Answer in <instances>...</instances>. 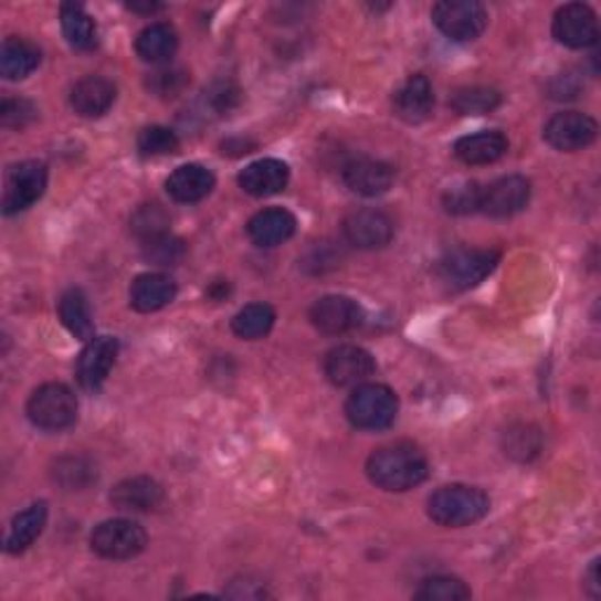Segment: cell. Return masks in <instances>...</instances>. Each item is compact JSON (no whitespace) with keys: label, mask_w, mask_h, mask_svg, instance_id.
<instances>
[{"label":"cell","mask_w":601,"mask_h":601,"mask_svg":"<svg viewBox=\"0 0 601 601\" xmlns=\"http://www.w3.org/2000/svg\"><path fill=\"white\" fill-rule=\"evenodd\" d=\"M430 465L417 444L398 442L376 449L367 461V477L383 492L404 494L428 479Z\"/></svg>","instance_id":"6da1fadb"},{"label":"cell","mask_w":601,"mask_h":601,"mask_svg":"<svg viewBox=\"0 0 601 601\" xmlns=\"http://www.w3.org/2000/svg\"><path fill=\"white\" fill-rule=\"evenodd\" d=\"M492 500L477 486L446 484L428 498V517L444 529H463L488 515Z\"/></svg>","instance_id":"7a4b0ae2"},{"label":"cell","mask_w":601,"mask_h":601,"mask_svg":"<svg viewBox=\"0 0 601 601\" xmlns=\"http://www.w3.org/2000/svg\"><path fill=\"white\" fill-rule=\"evenodd\" d=\"M398 394L381 383L357 386L346 402L348 421L360 430H386L398 419Z\"/></svg>","instance_id":"3957f363"},{"label":"cell","mask_w":601,"mask_h":601,"mask_svg":"<svg viewBox=\"0 0 601 601\" xmlns=\"http://www.w3.org/2000/svg\"><path fill=\"white\" fill-rule=\"evenodd\" d=\"M29 421L45 432L66 430L78 419V400L64 383H45L35 388L27 402Z\"/></svg>","instance_id":"277c9868"},{"label":"cell","mask_w":601,"mask_h":601,"mask_svg":"<svg viewBox=\"0 0 601 601\" xmlns=\"http://www.w3.org/2000/svg\"><path fill=\"white\" fill-rule=\"evenodd\" d=\"M435 24L449 41L470 43L477 41L488 24V12L475 0H442L430 12Z\"/></svg>","instance_id":"5b68a950"},{"label":"cell","mask_w":601,"mask_h":601,"mask_svg":"<svg viewBox=\"0 0 601 601\" xmlns=\"http://www.w3.org/2000/svg\"><path fill=\"white\" fill-rule=\"evenodd\" d=\"M500 261V252L496 250H454L440 261V277L446 282L451 289H473L479 282H484L492 275Z\"/></svg>","instance_id":"8992f818"},{"label":"cell","mask_w":601,"mask_h":601,"mask_svg":"<svg viewBox=\"0 0 601 601\" xmlns=\"http://www.w3.org/2000/svg\"><path fill=\"white\" fill-rule=\"evenodd\" d=\"M146 542H148L146 531L131 519L102 521L89 538L92 552L113 561H125L141 555L146 550Z\"/></svg>","instance_id":"52a82bcc"},{"label":"cell","mask_w":601,"mask_h":601,"mask_svg":"<svg viewBox=\"0 0 601 601\" xmlns=\"http://www.w3.org/2000/svg\"><path fill=\"white\" fill-rule=\"evenodd\" d=\"M48 188V167L38 160L17 162L6 175L3 214L12 217L29 210L31 204L43 198Z\"/></svg>","instance_id":"ba28073f"},{"label":"cell","mask_w":601,"mask_h":601,"mask_svg":"<svg viewBox=\"0 0 601 601\" xmlns=\"http://www.w3.org/2000/svg\"><path fill=\"white\" fill-rule=\"evenodd\" d=\"M599 125L588 113L561 110L548 120L542 129V139L561 154H576L594 144Z\"/></svg>","instance_id":"9c48e42d"},{"label":"cell","mask_w":601,"mask_h":601,"mask_svg":"<svg viewBox=\"0 0 601 601\" xmlns=\"http://www.w3.org/2000/svg\"><path fill=\"white\" fill-rule=\"evenodd\" d=\"M531 200V183L519 175H507L482 186L479 212L492 219H507L526 210Z\"/></svg>","instance_id":"30bf717a"},{"label":"cell","mask_w":601,"mask_h":601,"mask_svg":"<svg viewBox=\"0 0 601 601\" xmlns=\"http://www.w3.org/2000/svg\"><path fill=\"white\" fill-rule=\"evenodd\" d=\"M552 35L559 45L571 50H588L599 41L597 14L586 3H569L555 12Z\"/></svg>","instance_id":"8fae6325"},{"label":"cell","mask_w":601,"mask_h":601,"mask_svg":"<svg viewBox=\"0 0 601 601\" xmlns=\"http://www.w3.org/2000/svg\"><path fill=\"white\" fill-rule=\"evenodd\" d=\"M376 371L371 352L360 346H338L325 357V376L336 388H357L367 383Z\"/></svg>","instance_id":"7c38bea8"},{"label":"cell","mask_w":601,"mask_h":601,"mask_svg":"<svg viewBox=\"0 0 601 601\" xmlns=\"http://www.w3.org/2000/svg\"><path fill=\"white\" fill-rule=\"evenodd\" d=\"M310 325L325 336H341L352 331L362 323V308L357 300L341 294H329L317 298L310 306Z\"/></svg>","instance_id":"4fadbf2b"},{"label":"cell","mask_w":601,"mask_h":601,"mask_svg":"<svg viewBox=\"0 0 601 601\" xmlns=\"http://www.w3.org/2000/svg\"><path fill=\"white\" fill-rule=\"evenodd\" d=\"M118 357V341L113 336H94L92 341L85 344L83 352L78 355V365H75V376L78 383L94 392L104 386L108 373L116 365Z\"/></svg>","instance_id":"5bb4252c"},{"label":"cell","mask_w":601,"mask_h":601,"mask_svg":"<svg viewBox=\"0 0 601 601\" xmlns=\"http://www.w3.org/2000/svg\"><path fill=\"white\" fill-rule=\"evenodd\" d=\"M344 235L357 250H381L390 244L394 225L381 210H355L344 219Z\"/></svg>","instance_id":"9a60e30c"},{"label":"cell","mask_w":601,"mask_h":601,"mask_svg":"<svg viewBox=\"0 0 601 601\" xmlns=\"http://www.w3.org/2000/svg\"><path fill=\"white\" fill-rule=\"evenodd\" d=\"M392 108L394 116L409 125H421L432 116V108H435V92H432V85L423 73L409 75L404 85L394 92Z\"/></svg>","instance_id":"2e32d148"},{"label":"cell","mask_w":601,"mask_h":601,"mask_svg":"<svg viewBox=\"0 0 601 601\" xmlns=\"http://www.w3.org/2000/svg\"><path fill=\"white\" fill-rule=\"evenodd\" d=\"M344 181L352 193L362 198H379L388 193L394 181V169L388 162L371 158H352L344 167Z\"/></svg>","instance_id":"e0dca14e"},{"label":"cell","mask_w":601,"mask_h":601,"mask_svg":"<svg viewBox=\"0 0 601 601\" xmlns=\"http://www.w3.org/2000/svg\"><path fill=\"white\" fill-rule=\"evenodd\" d=\"M110 503L123 513H154L165 503V488L154 477H129L113 486Z\"/></svg>","instance_id":"ac0fdd59"},{"label":"cell","mask_w":601,"mask_h":601,"mask_svg":"<svg viewBox=\"0 0 601 601\" xmlns=\"http://www.w3.org/2000/svg\"><path fill=\"white\" fill-rule=\"evenodd\" d=\"M240 188L254 198H271L277 196L289 183V167L287 162L275 158H263L247 165L238 177Z\"/></svg>","instance_id":"d6986e66"},{"label":"cell","mask_w":601,"mask_h":601,"mask_svg":"<svg viewBox=\"0 0 601 601\" xmlns=\"http://www.w3.org/2000/svg\"><path fill=\"white\" fill-rule=\"evenodd\" d=\"M217 186V177L212 169H207L202 165H181L177 167L172 175L167 177L165 188L169 198L181 204H193L204 200L214 191Z\"/></svg>","instance_id":"ffe728a7"},{"label":"cell","mask_w":601,"mask_h":601,"mask_svg":"<svg viewBox=\"0 0 601 601\" xmlns=\"http://www.w3.org/2000/svg\"><path fill=\"white\" fill-rule=\"evenodd\" d=\"M296 233V217L285 207H268L256 212L247 223V235L256 247H277Z\"/></svg>","instance_id":"44dd1931"},{"label":"cell","mask_w":601,"mask_h":601,"mask_svg":"<svg viewBox=\"0 0 601 601\" xmlns=\"http://www.w3.org/2000/svg\"><path fill=\"white\" fill-rule=\"evenodd\" d=\"M177 296V282L165 273H144L129 287V304L139 313H156Z\"/></svg>","instance_id":"7402d4cb"},{"label":"cell","mask_w":601,"mask_h":601,"mask_svg":"<svg viewBox=\"0 0 601 601\" xmlns=\"http://www.w3.org/2000/svg\"><path fill=\"white\" fill-rule=\"evenodd\" d=\"M116 102V85L102 75H87L71 89V106L81 118H102Z\"/></svg>","instance_id":"603a6c76"},{"label":"cell","mask_w":601,"mask_h":601,"mask_svg":"<svg viewBox=\"0 0 601 601\" xmlns=\"http://www.w3.org/2000/svg\"><path fill=\"white\" fill-rule=\"evenodd\" d=\"M507 139L498 129L477 131V135L461 137L454 144V156L463 165H494L507 154Z\"/></svg>","instance_id":"cb8c5ba5"},{"label":"cell","mask_w":601,"mask_h":601,"mask_svg":"<svg viewBox=\"0 0 601 601\" xmlns=\"http://www.w3.org/2000/svg\"><path fill=\"white\" fill-rule=\"evenodd\" d=\"M48 524V503H33L27 510L14 515L10 521V529L6 536V552L8 555H22L43 534Z\"/></svg>","instance_id":"d4e9b609"},{"label":"cell","mask_w":601,"mask_h":601,"mask_svg":"<svg viewBox=\"0 0 601 601\" xmlns=\"http://www.w3.org/2000/svg\"><path fill=\"white\" fill-rule=\"evenodd\" d=\"M38 66H41V50L24 38H6L0 48V73L6 81H24Z\"/></svg>","instance_id":"484cf974"},{"label":"cell","mask_w":601,"mask_h":601,"mask_svg":"<svg viewBox=\"0 0 601 601\" xmlns=\"http://www.w3.org/2000/svg\"><path fill=\"white\" fill-rule=\"evenodd\" d=\"M135 50L144 62L167 64L179 50V35H177L175 27H169V24H162V22L150 24L137 35Z\"/></svg>","instance_id":"4316f807"},{"label":"cell","mask_w":601,"mask_h":601,"mask_svg":"<svg viewBox=\"0 0 601 601\" xmlns=\"http://www.w3.org/2000/svg\"><path fill=\"white\" fill-rule=\"evenodd\" d=\"M97 463L87 456H62L52 465V479L60 484L64 492H85L94 482H97Z\"/></svg>","instance_id":"83f0119b"},{"label":"cell","mask_w":601,"mask_h":601,"mask_svg":"<svg viewBox=\"0 0 601 601\" xmlns=\"http://www.w3.org/2000/svg\"><path fill=\"white\" fill-rule=\"evenodd\" d=\"M60 19L66 43L73 50H94V45H97V24H94V19L81 3H64Z\"/></svg>","instance_id":"f1b7e54d"},{"label":"cell","mask_w":601,"mask_h":601,"mask_svg":"<svg viewBox=\"0 0 601 601\" xmlns=\"http://www.w3.org/2000/svg\"><path fill=\"white\" fill-rule=\"evenodd\" d=\"M60 319L62 325L81 341H92L94 338V323H92V310L89 300L81 289H68L60 298Z\"/></svg>","instance_id":"f546056e"},{"label":"cell","mask_w":601,"mask_h":601,"mask_svg":"<svg viewBox=\"0 0 601 601\" xmlns=\"http://www.w3.org/2000/svg\"><path fill=\"white\" fill-rule=\"evenodd\" d=\"M449 104L456 113H461V116H486V113H494L503 104V97L498 89L470 85V87H458L454 94H451Z\"/></svg>","instance_id":"4dcf8cb0"},{"label":"cell","mask_w":601,"mask_h":601,"mask_svg":"<svg viewBox=\"0 0 601 601\" xmlns=\"http://www.w3.org/2000/svg\"><path fill=\"white\" fill-rule=\"evenodd\" d=\"M275 308L271 304H250L244 306L231 323V329L235 336L247 338V341H256V338L268 336L275 325Z\"/></svg>","instance_id":"1f68e13d"},{"label":"cell","mask_w":601,"mask_h":601,"mask_svg":"<svg viewBox=\"0 0 601 601\" xmlns=\"http://www.w3.org/2000/svg\"><path fill=\"white\" fill-rule=\"evenodd\" d=\"M169 223H172V219H169V214L162 210L160 204H141L139 210L131 214L129 229H131V233H135V238L144 244V242H150L156 238L169 235Z\"/></svg>","instance_id":"d6a6232c"},{"label":"cell","mask_w":601,"mask_h":601,"mask_svg":"<svg viewBox=\"0 0 601 601\" xmlns=\"http://www.w3.org/2000/svg\"><path fill=\"white\" fill-rule=\"evenodd\" d=\"M191 85V73L179 66H162L146 75V89L158 99H175Z\"/></svg>","instance_id":"836d02e7"},{"label":"cell","mask_w":601,"mask_h":601,"mask_svg":"<svg viewBox=\"0 0 601 601\" xmlns=\"http://www.w3.org/2000/svg\"><path fill=\"white\" fill-rule=\"evenodd\" d=\"M540 446H542L540 430L534 428V425L519 423V425H513L510 430L505 432L503 449H505V454L510 458H515V461L536 458L540 454Z\"/></svg>","instance_id":"e575fe53"},{"label":"cell","mask_w":601,"mask_h":601,"mask_svg":"<svg viewBox=\"0 0 601 601\" xmlns=\"http://www.w3.org/2000/svg\"><path fill=\"white\" fill-rule=\"evenodd\" d=\"M444 210L449 214L456 217H467L479 212L482 204V183L477 181H458L454 186H449L442 198Z\"/></svg>","instance_id":"d590c367"},{"label":"cell","mask_w":601,"mask_h":601,"mask_svg":"<svg viewBox=\"0 0 601 601\" xmlns=\"http://www.w3.org/2000/svg\"><path fill=\"white\" fill-rule=\"evenodd\" d=\"M470 594L473 592H470V588L461 578L435 576V578H425L413 597L421 601H463V599H470Z\"/></svg>","instance_id":"8d00e7d4"},{"label":"cell","mask_w":601,"mask_h":601,"mask_svg":"<svg viewBox=\"0 0 601 601\" xmlns=\"http://www.w3.org/2000/svg\"><path fill=\"white\" fill-rule=\"evenodd\" d=\"M141 254H144V259L148 263H154V266L172 268V266H179V263L183 261L186 244H183V240H179V238H175L172 233H169V235L156 238L150 242H144L141 244Z\"/></svg>","instance_id":"74e56055"},{"label":"cell","mask_w":601,"mask_h":601,"mask_svg":"<svg viewBox=\"0 0 601 601\" xmlns=\"http://www.w3.org/2000/svg\"><path fill=\"white\" fill-rule=\"evenodd\" d=\"M139 154L146 158H160V156H172L179 150V137L169 127L162 125H150L144 127L137 137Z\"/></svg>","instance_id":"f35d334b"},{"label":"cell","mask_w":601,"mask_h":601,"mask_svg":"<svg viewBox=\"0 0 601 601\" xmlns=\"http://www.w3.org/2000/svg\"><path fill=\"white\" fill-rule=\"evenodd\" d=\"M38 118V108L29 99H6L0 104V125L6 129H24Z\"/></svg>","instance_id":"ab89813d"},{"label":"cell","mask_w":601,"mask_h":601,"mask_svg":"<svg viewBox=\"0 0 601 601\" xmlns=\"http://www.w3.org/2000/svg\"><path fill=\"white\" fill-rule=\"evenodd\" d=\"M207 102H210L217 116H223V113H229L238 106L240 89L233 83H219L210 92H207Z\"/></svg>","instance_id":"60d3db41"},{"label":"cell","mask_w":601,"mask_h":601,"mask_svg":"<svg viewBox=\"0 0 601 601\" xmlns=\"http://www.w3.org/2000/svg\"><path fill=\"white\" fill-rule=\"evenodd\" d=\"M580 92V81L573 73H561L550 83V97L552 99H576Z\"/></svg>","instance_id":"b9f144b4"},{"label":"cell","mask_w":601,"mask_h":601,"mask_svg":"<svg viewBox=\"0 0 601 601\" xmlns=\"http://www.w3.org/2000/svg\"><path fill=\"white\" fill-rule=\"evenodd\" d=\"M586 590L592 599H599L601 597V582H599V559H594L590 563V569L586 573Z\"/></svg>","instance_id":"7bdbcfd3"},{"label":"cell","mask_w":601,"mask_h":601,"mask_svg":"<svg viewBox=\"0 0 601 601\" xmlns=\"http://www.w3.org/2000/svg\"><path fill=\"white\" fill-rule=\"evenodd\" d=\"M127 8L131 12H139V14H154V12L162 10L160 3H127Z\"/></svg>","instance_id":"ee69618b"},{"label":"cell","mask_w":601,"mask_h":601,"mask_svg":"<svg viewBox=\"0 0 601 601\" xmlns=\"http://www.w3.org/2000/svg\"><path fill=\"white\" fill-rule=\"evenodd\" d=\"M223 294H229V282H225V285H223V282H214L212 289H210V296L217 298V300H221Z\"/></svg>","instance_id":"f6af8a7d"}]
</instances>
